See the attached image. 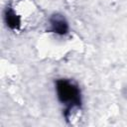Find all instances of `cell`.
Returning <instances> with one entry per match:
<instances>
[{
  "mask_svg": "<svg viewBox=\"0 0 127 127\" xmlns=\"http://www.w3.org/2000/svg\"><path fill=\"white\" fill-rule=\"evenodd\" d=\"M57 91L59 99L64 103L69 105L70 107H76L80 102V94L79 89L76 85H74L69 80L62 79L57 83Z\"/></svg>",
  "mask_w": 127,
  "mask_h": 127,
  "instance_id": "6da1fadb",
  "label": "cell"
},
{
  "mask_svg": "<svg viewBox=\"0 0 127 127\" xmlns=\"http://www.w3.org/2000/svg\"><path fill=\"white\" fill-rule=\"evenodd\" d=\"M52 29L56 33L64 34L67 31V23L65 22L64 18L59 15H55L51 20Z\"/></svg>",
  "mask_w": 127,
  "mask_h": 127,
  "instance_id": "7a4b0ae2",
  "label": "cell"
}]
</instances>
